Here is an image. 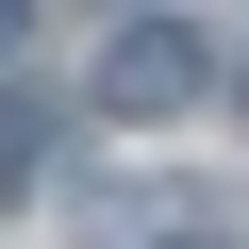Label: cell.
<instances>
[{
	"instance_id": "1",
	"label": "cell",
	"mask_w": 249,
	"mask_h": 249,
	"mask_svg": "<svg viewBox=\"0 0 249 249\" xmlns=\"http://www.w3.org/2000/svg\"><path fill=\"white\" fill-rule=\"evenodd\" d=\"M100 100H116V116H183V100H199V34H183V17H116Z\"/></svg>"
},
{
	"instance_id": "2",
	"label": "cell",
	"mask_w": 249,
	"mask_h": 249,
	"mask_svg": "<svg viewBox=\"0 0 249 249\" xmlns=\"http://www.w3.org/2000/svg\"><path fill=\"white\" fill-rule=\"evenodd\" d=\"M34 166H50V116H34V100H0V199H34Z\"/></svg>"
},
{
	"instance_id": "3",
	"label": "cell",
	"mask_w": 249,
	"mask_h": 249,
	"mask_svg": "<svg viewBox=\"0 0 249 249\" xmlns=\"http://www.w3.org/2000/svg\"><path fill=\"white\" fill-rule=\"evenodd\" d=\"M116 249H232V232H216L199 199H150V216H133V232H116Z\"/></svg>"
},
{
	"instance_id": "4",
	"label": "cell",
	"mask_w": 249,
	"mask_h": 249,
	"mask_svg": "<svg viewBox=\"0 0 249 249\" xmlns=\"http://www.w3.org/2000/svg\"><path fill=\"white\" fill-rule=\"evenodd\" d=\"M17 34H34V0H0V50H17Z\"/></svg>"
}]
</instances>
